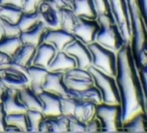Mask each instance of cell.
<instances>
[{
  "mask_svg": "<svg viewBox=\"0 0 147 133\" xmlns=\"http://www.w3.org/2000/svg\"><path fill=\"white\" fill-rule=\"evenodd\" d=\"M92 1L94 6L96 8L98 15L104 14H111L108 0H92Z\"/></svg>",
  "mask_w": 147,
  "mask_h": 133,
  "instance_id": "cell-36",
  "label": "cell"
},
{
  "mask_svg": "<svg viewBox=\"0 0 147 133\" xmlns=\"http://www.w3.org/2000/svg\"><path fill=\"white\" fill-rule=\"evenodd\" d=\"M0 80L7 88L20 90L29 85V79L27 71L20 70L9 63L0 68Z\"/></svg>",
  "mask_w": 147,
  "mask_h": 133,
  "instance_id": "cell-8",
  "label": "cell"
},
{
  "mask_svg": "<svg viewBox=\"0 0 147 133\" xmlns=\"http://www.w3.org/2000/svg\"><path fill=\"white\" fill-rule=\"evenodd\" d=\"M39 132H68V117L63 115L45 116L39 125Z\"/></svg>",
  "mask_w": 147,
  "mask_h": 133,
  "instance_id": "cell-15",
  "label": "cell"
},
{
  "mask_svg": "<svg viewBox=\"0 0 147 133\" xmlns=\"http://www.w3.org/2000/svg\"><path fill=\"white\" fill-rule=\"evenodd\" d=\"M68 117V132H86V124L74 116Z\"/></svg>",
  "mask_w": 147,
  "mask_h": 133,
  "instance_id": "cell-34",
  "label": "cell"
},
{
  "mask_svg": "<svg viewBox=\"0 0 147 133\" xmlns=\"http://www.w3.org/2000/svg\"><path fill=\"white\" fill-rule=\"evenodd\" d=\"M4 37V31H3V28L1 25V22H0V41H1Z\"/></svg>",
  "mask_w": 147,
  "mask_h": 133,
  "instance_id": "cell-46",
  "label": "cell"
},
{
  "mask_svg": "<svg viewBox=\"0 0 147 133\" xmlns=\"http://www.w3.org/2000/svg\"><path fill=\"white\" fill-rule=\"evenodd\" d=\"M5 121L6 125H13L17 127L20 132H28V120L26 113L5 115Z\"/></svg>",
  "mask_w": 147,
  "mask_h": 133,
  "instance_id": "cell-29",
  "label": "cell"
},
{
  "mask_svg": "<svg viewBox=\"0 0 147 133\" xmlns=\"http://www.w3.org/2000/svg\"><path fill=\"white\" fill-rule=\"evenodd\" d=\"M138 4L139 6L141 15L147 28V0H138Z\"/></svg>",
  "mask_w": 147,
  "mask_h": 133,
  "instance_id": "cell-40",
  "label": "cell"
},
{
  "mask_svg": "<svg viewBox=\"0 0 147 133\" xmlns=\"http://www.w3.org/2000/svg\"><path fill=\"white\" fill-rule=\"evenodd\" d=\"M46 30L47 28L45 24L40 22L32 28L20 33V38L22 40V44H28L37 47L43 43V38Z\"/></svg>",
  "mask_w": 147,
  "mask_h": 133,
  "instance_id": "cell-21",
  "label": "cell"
},
{
  "mask_svg": "<svg viewBox=\"0 0 147 133\" xmlns=\"http://www.w3.org/2000/svg\"><path fill=\"white\" fill-rule=\"evenodd\" d=\"M40 17L37 12L32 13V14H25L23 13L20 20L18 22L17 25L20 28V31L24 32L27 30L32 28L35 27L38 22H40Z\"/></svg>",
  "mask_w": 147,
  "mask_h": 133,
  "instance_id": "cell-30",
  "label": "cell"
},
{
  "mask_svg": "<svg viewBox=\"0 0 147 133\" xmlns=\"http://www.w3.org/2000/svg\"><path fill=\"white\" fill-rule=\"evenodd\" d=\"M122 131L147 132V115L141 113L135 115L129 122L123 124Z\"/></svg>",
  "mask_w": 147,
  "mask_h": 133,
  "instance_id": "cell-26",
  "label": "cell"
},
{
  "mask_svg": "<svg viewBox=\"0 0 147 133\" xmlns=\"http://www.w3.org/2000/svg\"><path fill=\"white\" fill-rule=\"evenodd\" d=\"M77 64L76 59L71 55L65 53L64 51H60L56 53L53 59L51 60L49 67L47 68L48 71H53V72L64 73L66 71L76 68Z\"/></svg>",
  "mask_w": 147,
  "mask_h": 133,
  "instance_id": "cell-18",
  "label": "cell"
},
{
  "mask_svg": "<svg viewBox=\"0 0 147 133\" xmlns=\"http://www.w3.org/2000/svg\"><path fill=\"white\" fill-rule=\"evenodd\" d=\"M43 91H47L61 97L67 96V89L63 83V73L48 71L43 84Z\"/></svg>",
  "mask_w": 147,
  "mask_h": 133,
  "instance_id": "cell-14",
  "label": "cell"
},
{
  "mask_svg": "<svg viewBox=\"0 0 147 133\" xmlns=\"http://www.w3.org/2000/svg\"><path fill=\"white\" fill-rule=\"evenodd\" d=\"M110 13L127 44L131 43L132 26L129 5L126 0H108Z\"/></svg>",
  "mask_w": 147,
  "mask_h": 133,
  "instance_id": "cell-6",
  "label": "cell"
},
{
  "mask_svg": "<svg viewBox=\"0 0 147 133\" xmlns=\"http://www.w3.org/2000/svg\"><path fill=\"white\" fill-rule=\"evenodd\" d=\"M1 104L3 105L5 115L27 112L26 107L19 99L18 90L13 88H6L2 98Z\"/></svg>",
  "mask_w": 147,
  "mask_h": 133,
  "instance_id": "cell-13",
  "label": "cell"
},
{
  "mask_svg": "<svg viewBox=\"0 0 147 133\" xmlns=\"http://www.w3.org/2000/svg\"><path fill=\"white\" fill-rule=\"evenodd\" d=\"M5 112L3 108V105L0 103V132H5Z\"/></svg>",
  "mask_w": 147,
  "mask_h": 133,
  "instance_id": "cell-42",
  "label": "cell"
},
{
  "mask_svg": "<svg viewBox=\"0 0 147 133\" xmlns=\"http://www.w3.org/2000/svg\"><path fill=\"white\" fill-rule=\"evenodd\" d=\"M36 12L39 14L40 20L47 29L60 28V10L50 0H45L42 3Z\"/></svg>",
  "mask_w": 147,
  "mask_h": 133,
  "instance_id": "cell-11",
  "label": "cell"
},
{
  "mask_svg": "<svg viewBox=\"0 0 147 133\" xmlns=\"http://www.w3.org/2000/svg\"><path fill=\"white\" fill-rule=\"evenodd\" d=\"M39 95V98L43 103L42 113L44 116H56L61 115L60 110V98L61 96L42 91Z\"/></svg>",
  "mask_w": 147,
  "mask_h": 133,
  "instance_id": "cell-17",
  "label": "cell"
},
{
  "mask_svg": "<svg viewBox=\"0 0 147 133\" xmlns=\"http://www.w3.org/2000/svg\"><path fill=\"white\" fill-rule=\"evenodd\" d=\"M10 60H11V58L3 53L2 52H0V68L6 66L10 62Z\"/></svg>",
  "mask_w": 147,
  "mask_h": 133,
  "instance_id": "cell-43",
  "label": "cell"
},
{
  "mask_svg": "<svg viewBox=\"0 0 147 133\" xmlns=\"http://www.w3.org/2000/svg\"><path fill=\"white\" fill-rule=\"evenodd\" d=\"M64 52L76 59L78 68L88 69V68L91 66L92 58L88 45L82 43L79 39L76 38L70 43L64 49Z\"/></svg>",
  "mask_w": 147,
  "mask_h": 133,
  "instance_id": "cell-10",
  "label": "cell"
},
{
  "mask_svg": "<svg viewBox=\"0 0 147 133\" xmlns=\"http://www.w3.org/2000/svg\"><path fill=\"white\" fill-rule=\"evenodd\" d=\"M50 1L54 5H56L59 10L61 9L73 10L74 0H50Z\"/></svg>",
  "mask_w": 147,
  "mask_h": 133,
  "instance_id": "cell-39",
  "label": "cell"
},
{
  "mask_svg": "<svg viewBox=\"0 0 147 133\" xmlns=\"http://www.w3.org/2000/svg\"><path fill=\"white\" fill-rule=\"evenodd\" d=\"M45 0H25L22 8V12L25 14H32L36 12L38 6Z\"/></svg>",
  "mask_w": 147,
  "mask_h": 133,
  "instance_id": "cell-35",
  "label": "cell"
},
{
  "mask_svg": "<svg viewBox=\"0 0 147 133\" xmlns=\"http://www.w3.org/2000/svg\"><path fill=\"white\" fill-rule=\"evenodd\" d=\"M96 109L97 105L92 103V102L77 99L73 115L71 116H74L79 121L86 124V122L95 117Z\"/></svg>",
  "mask_w": 147,
  "mask_h": 133,
  "instance_id": "cell-20",
  "label": "cell"
},
{
  "mask_svg": "<svg viewBox=\"0 0 147 133\" xmlns=\"http://www.w3.org/2000/svg\"><path fill=\"white\" fill-rule=\"evenodd\" d=\"M57 53L58 51L53 45L48 43H42L36 47L32 65L47 69Z\"/></svg>",
  "mask_w": 147,
  "mask_h": 133,
  "instance_id": "cell-16",
  "label": "cell"
},
{
  "mask_svg": "<svg viewBox=\"0 0 147 133\" xmlns=\"http://www.w3.org/2000/svg\"><path fill=\"white\" fill-rule=\"evenodd\" d=\"M98 30L99 24L97 20H87L77 17L71 34L82 43L89 45L95 41Z\"/></svg>",
  "mask_w": 147,
  "mask_h": 133,
  "instance_id": "cell-9",
  "label": "cell"
},
{
  "mask_svg": "<svg viewBox=\"0 0 147 133\" xmlns=\"http://www.w3.org/2000/svg\"><path fill=\"white\" fill-rule=\"evenodd\" d=\"M22 45L20 36L5 37L4 40L0 41V52L6 54L8 57L12 58L16 53V51Z\"/></svg>",
  "mask_w": 147,
  "mask_h": 133,
  "instance_id": "cell-28",
  "label": "cell"
},
{
  "mask_svg": "<svg viewBox=\"0 0 147 133\" xmlns=\"http://www.w3.org/2000/svg\"><path fill=\"white\" fill-rule=\"evenodd\" d=\"M28 120V132H39V125L45 117L41 111L27 110L26 112Z\"/></svg>",
  "mask_w": 147,
  "mask_h": 133,
  "instance_id": "cell-32",
  "label": "cell"
},
{
  "mask_svg": "<svg viewBox=\"0 0 147 133\" xmlns=\"http://www.w3.org/2000/svg\"><path fill=\"white\" fill-rule=\"evenodd\" d=\"M18 96L20 100L26 107L27 110H37L42 112L43 103L39 98V95L29 87L18 90Z\"/></svg>",
  "mask_w": 147,
  "mask_h": 133,
  "instance_id": "cell-25",
  "label": "cell"
},
{
  "mask_svg": "<svg viewBox=\"0 0 147 133\" xmlns=\"http://www.w3.org/2000/svg\"><path fill=\"white\" fill-rule=\"evenodd\" d=\"M6 86L3 84V82L0 80V103H1L2 101V98H3V95H4V92L5 90H6Z\"/></svg>",
  "mask_w": 147,
  "mask_h": 133,
  "instance_id": "cell-45",
  "label": "cell"
},
{
  "mask_svg": "<svg viewBox=\"0 0 147 133\" xmlns=\"http://www.w3.org/2000/svg\"><path fill=\"white\" fill-rule=\"evenodd\" d=\"M36 46L28 44H22L16 51V53L13 55L10 61L22 67L28 68L32 65V61L36 53Z\"/></svg>",
  "mask_w": 147,
  "mask_h": 133,
  "instance_id": "cell-22",
  "label": "cell"
},
{
  "mask_svg": "<svg viewBox=\"0 0 147 133\" xmlns=\"http://www.w3.org/2000/svg\"><path fill=\"white\" fill-rule=\"evenodd\" d=\"M0 22H1V25L3 28V31H4V36L5 37H13V36H20V28L18 27L17 24H13L5 20L0 19Z\"/></svg>",
  "mask_w": 147,
  "mask_h": 133,
  "instance_id": "cell-33",
  "label": "cell"
},
{
  "mask_svg": "<svg viewBox=\"0 0 147 133\" xmlns=\"http://www.w3.org/2000/svg\"><path fill=\"white\" fill-rule=\"evenodd\" d=\"M25 0H0V4L1 5H13L20 8H22Z\"/></svg>",
  "mask_w": 147,
  "mask_h": 133,
  "instance_id": "cell-41",
  "label": "cell"
},
{
  "mask_svg": "<svg viewBox=\"0 0 147 133\" xmlns=\"http://www.w3.org/2000/svg\"><path fill=\"white\" fill-rule=\"evenodd\" d=\"M91 53V66L111 76L117 75V53L100 45L96 42L88 45Z\"/></svg>",
  "mask_w": 147,
  "mask_h": 133,
  "instance_id": "cell-4",
  "label": "cell"
},
{
  "mask_svg": "<svg viewBox=\"0 0 147 133\" xmlns=\"http://www.w3.org/2000/svg\"><path fill=\"white\" fill-rule=\"evenodd\" d=\"M5 132H20V130L13 125H5Z\"/></svg>",
  "mask_w": 147,
  "mask_h": 133,
  "instance_id": "cell-44",
  "label": "cell"
},
{
  "mask_svg": "<svg viewBox=\"0 0 147 133\" xmlns=\"http://www.w3.org/2000/svg\"><path fill=\"white\" fill-rule=\"evenodd\" d=\"M140 78L143 84L144 88V106H145V112L147 115V67L142 68L139 71Z\"/></svg>",
  "mask_w": 147,
  "mask_h": 133,
  "instance_id": "cell-38",
  "label": "cell"
},
{
  "mask_svg": "<svg viewBox=\"0 0 147 133\" xmlns=\"http://www.w3.org/2000/svg\"><path fill=\"white\" fill-rule=\"evenodd\" d=\"M77 17L70 9L60 10V28L71 33L72 29L76 22Z\"/></svg>",
  "mask_w": 147,
  "mask_h": 133,
  "instance_id": "cell-31",
  "label": "cell"
},
{
  "mask_svg": "<svg viewBox=\"0 0 147 133\" xmlns=\"http://www.w3.org/2000/svg\"><path fill=\"white\" fill-rule=\"evenodd\" d=\"M100 122L103 132L122 131L121 105H109L101 103L97 105L96 115Z\"/></svg>",
  "mask_w": 147,
  "mask_h": 133,
  "instance_id": "cell-5",
  "label": "cell"
},
{
  "mask_svg": "<svg viewBox=\"0 0 147 133\" xmlns=\"http://www.w3.org/2000/svg\"><path fill=\"white\" fill-rule=\"evenodd\" d=\"M88 70L93 77L94 85L101 92L102 103L109 105H121V94L116 78L101 72L92 66H90Z\"/></svg>",
  "mask_w": 147,
  "mask_h": 133,
  "instance_id": "cell-3",
  "label": "cell"
},
{
  "mask_svg": "<svg viewBox=\"0 0 147 133\" xmlns=\"http://www.w3.org/2000/svg\"><path fill=\"white\" fill-rule=\"evenodd\" d=\"M86 132H101L102 128L99 120L95 116L93 119L86 122Z\"/></svg>",
  "mask_w": 147,
  "mask_h": 133,
  "instance_id": "cell-37",
  "label": "cell"
},
{
  "mask_svg": "<svg viewBox=\"0 0 147 133\" xmlns=\"http://www.w3.org/2000/svg\"><path fill=\"white\" fill-rule=\"evenodd\" d=\"M97 20L99 24V30L96 35L94 42L100 45L118 53L122 46L127 44L118 26L115 23L111 14H98Z\"/></svg>",
  "mask_w": 147,
  "mask_h": 133,
  "instance_id": "cell-2",
  "label": "cell"
},
{
  "mask_svg": "<svg viewBox=\"0 0 147 133\" xmlns=\"http://www.w3.org/2000/svg\"><path fill=\"white\" fill-rule=\"evenodd\" d=\"M67 96L70 98H74L79 100H84V101H90L92 103L98 105L102 103V95L100 90L93 85L90 88H87L82 90H67Z\"/></svg>",
  "mask_w": 147,
  "mask_h": 133,
  "instance_id": "cell-24",
  "label": "cell"
},
{
  "mask_svg": "<svg viewBox=\"0 0 147 133\" xmlns=\"http://www.w3.org/2000/svg\"><path fill=\"white\" fill-rule=\"evenodd\" d=\"M22 14L23 12L22 8L13 5H2L0 8V19L13 24L18 23Z\"/></svg>",
  "mask_w": 147,
  "mask_h": 133,
  "instance_id": "cell-27",
  "label": "cell"
},
{
  "mask_svg": "<svg viewBox=\"0 0 147 133\" xmlns=\"http://www.w3.org/2000/svg\"><path fill=\"white\" fill-rule=\"evenodd\" d=\"M27 72L29 79L28 87L36 93L40 94L43 91V84L45 76L48 74V70L44 68L31 65L27 68Z\"/></svg>",
  "mask_w": 147,
  "mask_h": 133,
  "instance_id": "cell-19",
  "label": "cell"
},
{
  "mask_svg": "<svg viewBox=\"0 0 147 133\" xmlns=\"http://www.w3.org/2000/svg\"><path fill=\"white\" fill-rule=\"evenodd\" d=\"M63 83L67 90H82L94 85L93 77L88 69L78 67L63 73Z\"/></svg>",
  "mask_w": 147,
  "mask_h": 133,
  "instance_id": "cell-7",
  "label": "cell"
},
{
  "mask_svg": "<svg viewBox=\"0 0 147 133\" xmlns=\"http://www.w3.org/2000/svg\"><path fill=\"white\" fill-rule=\"evenodd\" d=\"M1 6H2V5H1V4H0V8H1Z\"/></svg>",
  "mask_w": 147,
  "mask_h": 133,
  "instance_id": "cell-47",
  "label": "cell"
},
{
  "mask_svg": "<svg viewBox=\"0 0 147 133\" xmlns=\"http://www.w3.org/2000/svg\"><path fill=\"white\" fill-rule=\"evenodd\" d=\"M115 78L121 94L123 124L138 114H146L143 84L129 44H125L117 53Z\"/></svg>",
  "mask_w": 147,
  "mask_h": 133,
  "instance_id": "cell-1",
  "label": "cell"
},
{
  "mask_svg": "<svg viewBox=\"0 0 147 133\" xmlns=\"http://www.w3.org/2000/svg\"><path fill=\"white\" fill-rule=\"evenodd\" d=\"M76 37L71 33L62 28L47 29L43 38V43H48L53 45L58 52L64 51V49L72 43Z\"/></svg>",
  "mask_w": 147,
  "mask_h": 133,
  "instance_id": "cell-12",
  "label": "cell"
},
{
  "mask_svg": "<svg viewBox=\"0 0 147 133\" xmlns=\"http://www.w3.org/2000/svg\"><path fill=\"white\" fill-rule=\"evenodd\" d=\"M72 11L79 18L97 20L98 17V13L92 0H74Z\"/></svg>",
  "mask_w": 147,
  "mask_h": 133,
  "instance_id": "cell-23",
  "label": "cell"
}]
</instances>
